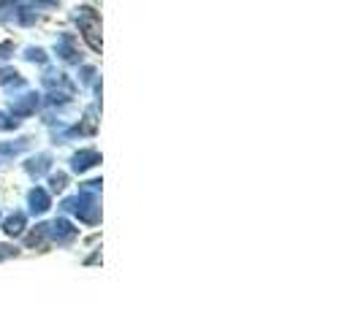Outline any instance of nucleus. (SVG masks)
<instances>
[{"label": "nucleus", "mask_w": 361, "mask_h": 325, "mask_svg": "<svg viewBox=\"0 0 361 325\" xmlns=\"http://www.w3.org/2000/svg\"><path fill=\"white\" fill-rule=\"evenodd\" d=\"M76 19H79V25H82V30H85V38L90 41V46L98 49L101 44H98V38H95V33H98V17H95V11H92V8H79Z\"/></svg>", "instance_id": "f257e3e1"}, {"label": "nucleus", "mask_w": 361, "mask_h": 325, "mask_svg": "<svg viewBox=\"0 0 361 325\" xmlns=\"http://www.w3.org/2000/svg\"><path fill=\"white\" fill-rule=\"evenodd\" d=\"M98 160H101V158H98V152H95V149H85V152L73 155L71 168H73V171H87V168H92Z\"/></svg>", "instance_id": "f03ea898"}, {"label": "nucleus", "mask_w": 361, "mask_h": 325, "mask_svg": "<svg viewBox=\"0 0 361 325\" xmlns=\"http://www.w3.org/2000/svg\"><path fill=\"white\" fill-rule=\"evenodd\" d=\"M52 236L54 238H60V241H71L73 236H76V228H71V222H68V219H54Z\"/></svg>", "instance_id": "7ed1b4c3"}, {"label": "nucleus", "mask_w": 361, "mask_h": 325, "mask_svg": "<svg viewBox=\"0 0 361 325\" xmlns=\"http://www.w3.org/2000/svg\"><path fill=\"white\" fill-rule=\"evenodd\" d=\"M30 209H33L36 215H44V212L49 209V196H47L44 190H33V193H30Z\"/></svg>", "instance_id": "20e7f679"}, {"label": "nucleus", "mask_w": 361, "mask_h": 325, "mask_svg": "<svg viewBox=\"0 0 361 325\" xmlns=\"http://www.w3.org/2000/svg\"><path fill=\"white\" fill-rule=\"evenodd\" d=\"M22 231H25V215L22 212H17V215H11L6 219V234L8 236H19Z\"/></svg>", "instance_id": "39448f33"}, {"label": "nucleus", "mask_w": 361, "mask_h": 325, "mask_svg": "<svg viewBox=\"0 0 361 325\" xmlns=\"http://www.w3.org/2000/svg\"><path fill=\"white\" fill-rule=\"evenodd\" d=\"M63 187H66V177H63V174L52 177V190H63Z\"/></svg>", "instance_id": "423d86ee"}, {"label": "nucleus", "mask_w": 361, "mask_h": 325, "mask_svg": "<svg viewBox=\"0 0 361 325\" xmlns=\"http://www.w3.org/2000/svg\"><path fill=\"white\" fill-rule=\"evenodd\" d=\"M11 255H17V250H11V247L0 244V257H11Z\"/></svg>", "instance_id": "0eeeda50"}]
</instances>
